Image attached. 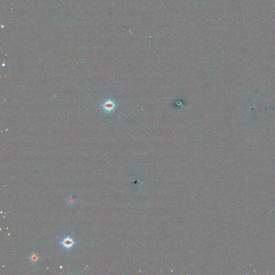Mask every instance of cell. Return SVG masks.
I'll return each instance as SVG.
<instances>
[{
  "instance_id": "277c9868",
  "label": "cell",
  "mask_w": 275,
  "mask_h": 275,
  "mask_svg": "<svg viewBox=\"0 0 275 275\" xmlns=\"http://www.w3.org/2000/svg\"><path fill=\"white\" fill-rule=\"evenodd\" d=\"M77 202V200L74 197L72 194H71L70 195L68 196L67 198L66 199V202H67V204L69 206H73V205L75 204Z\"/></svg>"
},
{
  "instance_id": "3957f363",
  "label": "cell",
  "mask_w": 275,
  "mask_h": 275,
  "mask_svg": "<svg viewBox=\"0 0 275 275\" xmlns=\"http://www.w3.org/2000/svg\"><path fill=\"white\" fill-rule=\"evenodd\" d=\"M29 261L31 265H35L39 260V256L38 253L33 252L31 253L28 257Z\"/></svg>"
},
{
  "instance_id": "7a4b0ae2",
  "label": "cell",
  "mask_w": 275,
  "mask_h": 275,
  "mask_svg": "<svg viewBox=\"0 0 275 275\" xmlns=\"http://www.w3.org/2000/svg\"><path fill=\"white\" fill-rule=\"evenodd\" d=\"M115 104L111 100L106 101L103 105H102V109L107 112H110L111 111L113 110V109L115 108Z\"/></svg>"
},
{
  "instance_id": "6da1fadb",
  "label": "cell",
  "mask_w": 275,
  "mask_h": 275,
  "mask_svg": "<svg viewBox=\"0 0 275 275\" xmlns=\"http://www.w3.org/2000/svg\"><path fill=\"white\" fill-rule=\"evenodd\" d=\"M75 243V241L74 240L73 237H71L70 236H67L64 237L60 242V245L61 247H62L64 249H66V250L71 249Z\"/></svg>"
}]
</instances>
